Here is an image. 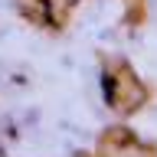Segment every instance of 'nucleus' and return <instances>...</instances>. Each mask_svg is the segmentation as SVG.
<instances>
[{
	"label": "nucleus",
	"instance_id": "f03ea898",
	"mask_svg": "<svg viewBox=\"0 0 157 157\" xmlns=\"http://www.w3.org/2000/svg\"><path fill=\"white\" fill-rule=\"evenodd\" d=\"M137 144H141V141H137L134 131L124 128V124H118V128H111V131L101 134L98 151H101V157H118V154H124V151H131V147H137Z\"/></svg>",
	"mask_w": 157,
	"mask_h": 157
},
{
	"label": "nucleus",
	"instance_id": "f257e3e1",
	"mask_svg": "<svg viewBox=\"0 0 157 157\" xmlns=\"http://www.w3.org/2000/svg\"><path fill=\"white\" fill-rule=\"evenodd\" d=\"M105 98L121 115H134L147 101V85L137 78V72L124 59H111L105 66Z\"/></svg>",
	"mask_w": 157,
	"mask_h": 157
}]
</instances>
